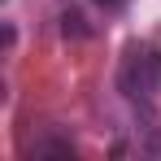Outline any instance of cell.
Instances as JSON below:
<instances>
[{"label": "cell", "mask_w": 161, "mask_h": 161, "mask_svg": "<svg viewBox=\"0 0 161 161\" xmlns=\"http://www.w3.org/2000/svg\"><path fill=\"white\" fill-rule=\"evenodd\" d=\"M96 4H105V9H122V0H96Z\"/></svg>", "instance_id": "4"}, {"label": "cell", "mask_w": 161, "mask_h": 161, "mask_svg": "<svg viewBox=\"0 0 161 161\" xmlns=\"http://www.w3.org/2000/svg\"><path fill=\"white\" fill-rule=\"evenodd\" d=\"M26 157H74V139L70 135H39L26 144Z\"/></svg>", "instance_id": "2"}, {"label": "cell", "mask_w": 161, "mask_h": 161, "mask_svg": "<svg viewBox=\"0 0 161 161\" xmlns=\"http://www.w3.org/2000/svg\"><path fill=\"white\" fill-rule=\"evenodd\" d=\"M61 31H65V35H74V39H79V35H87L83 13H65V18H61Z\"/></svg>", "instance_id": "3"}, {"label": "cell", "mask_w": 161, "mask_h": 161, "mask_svg": "<svg viewBox=\"0 0 161 161\" xmlns=\"http://www.w3.org/2000/svg\"><path fill=\"white\" fill-rule=\"evenodd\" d=\"M118 87L126 100H153L161 92V44H131L118 65Z\"/></svg>", "instance_id": "1"}]
</instances>
